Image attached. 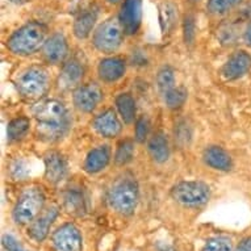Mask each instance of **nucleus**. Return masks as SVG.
I'll list each match as a JSON object with an SVG mask.
<instances>
[{"instance_id":"nucleus-32","label":"nucleus","mask_w":251,"mask_h":251,"mask_svg":"<svg viewBox=\"0 0 251 251\" xmlns=\"http://www.w3.org/2000/svg\"><path fill=\"white\" fill-rule=\"evenodd\" d=\"M195 37H196V25H195V19L192 16H187L184 20V41L185 44H194Z\"/></svg>"},{"instance_id":"nucleus-17","label":"nucleus","mask_w":251,"mask_h":251,"mask_svg":"<svg viewBox=\"0 0 251 251\" xmlns=\"http://www.w3.org/2000/svg\"><path fill=\"white\" fill-rule=\"evenodd\" d=\"M126 71V62L120 57L104 58L98 65V75L101 82L115 83L123 78Z\"/></svg>"},{"instance_id":"nucleus-33","label":"nucleus","mask_w":251,"mask_h":251,"mask_svg":"<svg viewBox=\"0 0 251 251\" xmlns=\"http://www.w3.org/2000/svg\"><path fill=\"white\" fill-rule=\"evenodd\" d=\"M1 243L7 251H26L24 247L21 246L20 243L17 242V239L11 234H4L3 235V239H1Z\"/></svg>"},{"instance_id":"nucleus-15","label":"nucleus","mask_w":251,"mask_h":251,"mask_svg":"<svg viewBox=\"0 0 251 251\" xmlns=\"http://www.w3.org/2000/svg\"><path fill=\"white\" fill-rule=\"evenodd\" d=\"M251 70V55L247 51L238 50L229 57L223 69L221 75L226 80H237L242 78Z\"/></svg>"},{"instance_id":"nucleus-23","label":"nucleus","mask_w":251,"mask_h":251,"mask_svg":"<svg viewBox=\"0 0 251 251\" xmlns=\"http://www.w3.org/2000/svg\"><path fill=\"white\" fill-rule=\"evenodd\" d=\"M116 109L119 112L120 117L123 120L124 123L129 125V124L134 123L136 120V113H137V107H136V100L128 92H124L120 94L115 100Z\"/></svg>"},{"instance_id":"nucleus-1","label":"nucleus","mask_w":251,"mask_h":251,"mask_svg":"<svg viewBox=\"0 0 251 251\" xmlns=\"http://www.w3.org/2000/svg\"><path fill=\"white\" fill-rule=\"evenodd\" d=\"M32 113L37 124L38 134L48 141H58L66 136L71 125L69 109L58 99L40 100Z\"/></svg>"},{"instance_id":"nucleus-30","label":"nucleus","mask_w":251,"mask_h":251,"mask_svg":"<svg viewBox=\"0 0 251 251\" xmlns=\"http://www.w3.org/2000/svg\"><path fill=\"white\" fill-rule=\"evenodd\" d=\"M241 0H208L206 8L210 13L214 15H221L227 11H230L233 7L238 4Z\"/></svg>"},{"instance_id":"nucleus-38","label":"nucleus","mask_w":251,"mask_h":251,"mask_svg":"<svg viewBox=\"0 0 251 251\" xmlns=\"http://www.w3.org/2000/svg\"><path fill=\"white\" fill-rule=\"evenodd\" d=\"M119 1H121V0H108V3H111V4H116Z\"/></svg>"},{"instance_id":"nucleus-22","label":"nucleus","mask_w":251,"mask_h":251,"mask_svg":"<svg viewBox=\"0 0 251 251\" xmlns=\"http://www.w3.org/2000/svg\"><path fill=\"white\" fill-rule=\"evenodd\" d=\"M63 206L65 209L75 216H82L86 212V196L82 188L71 187L63 192Z\"/></svg>"},{"instance_id":"nucleus-13","label":"nucleus","mask_w":251,"mask_h":251,"mask_svg":"<svg viewBox=\"0 0 251 251\" xmlns=\"http://www.w3.org/2000/svg\"><path fill=\"white\" fill-rule=\"evenodd\" d=\"M58 216H59V210H58L57 206H51L49 209L44 210L42 213L38 214L37 217L29 224L28 230H26L29 238L36 243L44 242L46 237L49 235L50 227L54 224V221L57 220Z\"/></svg>"},{"instance_id":"nucleus-12","label":"nucleus","mask_w":251,"mask_h":251,"mask_svg":"<svg viewBox=\"0 0 251 251\" xmlns=\"http://www.w3.org/2000/svg\"><path fill=\"white\" fill-rule=\"evenodd\" d=\"M42 57L50 65H59L65 63L69 57V44H67L66 37L62 33L57 32L53 33L45 41L42 46Z\"/></svg>"},{"instance_id":"nucleus-25","label":"nucleus","mask_w":251,"mask_h":251,"mask_svg":"<svg viewBox=\"0 0 251 251\" xmlns=\"http://www.w3.org/2000/svg\"><path fill=\"white\" fill-rule=\"evenodd\" d=\"M177 12L173 3H163L159 8V24H161L162 33H171L176 25Z\"/></svg>"},{"instance_id":"nucleus-9","label":"nucleus","mask_w":251,"mask_h":251,"mask_svg":"<svg viewBox=\"0 0 251 251\" xmlns=\"http://www.w3.org/2000/svg\"><path fill=\"white\" fill-rule=\"evenodd\" d=\"M103 91L96 83H84L74 90L73 101L78 111L92 113L103 100Z\"/></svg>"},{"instance_id":"nucleus-5","label":"nucleus","mask_w":251,"mask_h":251,"mask_svg":"<svg viewBox=\"0 0 251 251\" xmlns=\"http://www.w3.org/2000/svg\"><path fill=\"white\" fill-rule=\"evenodd\" d=\"M46 196L41 187L30 185L26 187L17 199L13 206L12 218L17 225H26L33 221L41 213L45 205Z\"/></svg>"},{"instance_id":"nucleus-31","label":"nucleus","mask_w":251,"mask_h":251,"mask_svg":"<svg viewBox=\"0 0 251 251\" xmlns=\"http://www.w3.org/2000/svg\"><path fill=\"white\" fill-rule=\"evenodd\" d=\"M149 132H150V121L146 116H141L136 121V129H134V140L138 144H144L149 138Z\"/></svg>"},{"instance_id":"nucleus-36","label":"nucleus","mask_w":251,"mask_h":251,"mask_svg":"<svg viewBox=\"0 0 251 251\" xmlns=\"http://www.w3.org/2000/svg\"><path fill=\"white\" fill-rule=\"evenodd\" d=\"M245 42L251 48V24L247 26L246 32H245Z\"/></svg>"},{"instance_id":"nucleus-29","label":"nucleus","mask_w":251,"mask_h":251,"mask_svg":"<svg viewBox=\"0 0 251 251\" xmlns=\"http://www.w3.org/2000/svg\"><path fill=\"white\" fill-rule=\"evenodd\" d=\"M201 251H233V242L227 237L217 235V237L208 239L204 243Z\"/></svg>"},{"instance_id":"nucleus-18","label":"nucleus","mask_w":251,"mask_h":251,"mask_svg":"<svg viewBox=\"0 0 251 251\" xmlns=\"http://www.w3.org/2000/svg\"><path fill=\"white\" fill-rule=\"evenodd\" d=\"M202 161L206 166L216 171L227 173L233 169V158L229 152L221 146L212 145L204 150L202 152Z\"/></svg>"},{"instance_id":"nucleus-6","label":"nucleus","mask_w":251,"mask_h":251,"mask_svg":"<svg viewBox=\"0 0 251 251\" xmlns=\"http://www.w3.org/2000/svg\"><path fill=\"white\" fill-rule=\"evenodd\" d=\"M171 198L183 206L199 208L209 201L210 187L200 180L179 181L171 190Z\"/></svg>"},{"instance_id":"nucleus-26","label":"nucleus","mask_w":251,"mask_h":251,"mask_svg":"<svg viewBox=\"0 0 251 251\" xmlns=\"http://www.w3.org/2000/svg\"><path fill=\"white\" fill-rule=\"evenodd\" d=\"M134 158V141L133 140H123L117 145L116 149L115 163L117 166H126L133 161Z\"/></svg>"},{"instance_id":"nucleus-24","label":"nucleus","mask_w":251,"mask_h":251,"mask_svg":"<svg viewBox=\"0 0 251 251\" xmlns=\"http://www.w3.org/2000/svg\"><path fill=\"white\" fill-rule=\"evenodd\" d=\"M30 129V120L25 116L11 120L7 126V137L9 142L23 140Z\"/></svg>"},{"instance_id":"nucleus-7","label":"nucleus","mask_w":251,"mask_h":251,"mask_svg":"<svg viewBox=\"0 0 251 251\" xmlns=\"http://www.w3.org/2000/svg\"><path fill=\"white\" fill-rule=\"evenodd\" d=\"M124 36L125 33L119 17H109L94 32L92 44L100 53L113 54L123 45Z\"/></svg>"},{"instance_id":"nucleus-34","label":"nucleus","mask_w":251,"mask_h":251,"mask_svg":"<svg viewBox=\"0 0 251 251\" xmlns=\"http://www.w3.org/2000/svg\"><path fill=\"white\" fill-rule=\"evenodd\" d=\"M11 174L15 179H21V177L26 176L28 174V170H26V166L23 161H15L11 165Z\"/></svg>"},{"instance_id":"nucleus-28","label":"nucleus","mask_w":251,"mask_h":251,"mask_svg":"<svg viewBox=\"0 0 251 251\" xmlns=\"http://www.w3.org/2000/svg\"><path fill=\"white\" fill-rule=\"evenodd\" d=\"M165 96L166 105L170 109H177L184 105L185 100H187V91L181 87H174L173 90H170Z\"/></svg>"},{"instance_id":"nucleus-37","label":"nucleus","mask_w":251,"mask_h":251,"mask_svg":"<svg viewBox=\"0 0 251 251\" xmlns=\"http://www.w3.org/2000/svg\"><path fill=\"white\" fill-rule=\"evenodd\" d=\"M161 251H176V250H175V247L173 246H165Z\"/></svg>"},{"instance_id":"nucleus-16","label":"nucleus","mask_w":251,"mask_h":251,"mask_svg":"<svg viewBox=\"0 0 251 251\" xmlns=\"http://www.w3.org/2000/svg\"><path fill=\"white\" fill-rule=\"evenodd\" d=\"M45 165V179L51 184H58L66 179L69 166L65 156L59 151H49L44 156Z\"/></svg>"},{"instance_id":"nucleus-4","label":"nucleus","mask_w":251,"mask_h":251,"mask_svg":"<svg viewBox=\"0 0 251 251\" xmlns=\"http://www.w3.org/2000/svg\"><path fill=\"white\" fill-rule=\"evenodd\" d=\"M140 190L134 177L125 176L112 185L108 192V204L116 213L130 216L138 204Z\"/></svg>"},{"instance_id":"nucleus-2","label":"nucleus","mask_w":251,"mask_h":251,"mask_svg":"<svg viewBox=\"0 0 251 251\" xmlns=\"http://www.w3.org/2000/svg\"><path fill=\"white\" fill-rule=\"evenodd\" d=\"M46 26L41 23L30 21L13 32L7 40V48L15 55L28 57L42 49L46 38Z\"/></svg>"},{"instance_id":"nucleus-35","label":"nucleus","mask_w":251,"mask_h":251,"mask_svg":"<svg viewBox=\"0 0 251 251\" xmlns=\"http://www.w3.org/2000/svg\"><path fill=\"white\" fill-rule=\"evenodd\" d=\"M235 251H251V237L243 238L242 241L238 243V246H237Z\"/></svg>"},{"instance_id":"nucleus-11","label":"nucleus","mask_w":251,"mask_h":251,"mask_svg":"<svg viewBox=\"0 0 251 251\" xmlns=\"http://www.w3.org/2000/svg\"><path fill=\"white\" fill-rule=\"evenodd\" d=\"M117 17L124 33L128 36L136 34L142 23V0H124Z\"/></svg>"},{"instance_id":"nucleus-3","label":"nucleus","mask_w":251,"mask_h":251,"mask_svg":"<svg viewBox=\"0 0 251 251\" xmlns=\"http://www.w3.org/2000/svg\"><path fill=\"white\" fill-rule=\"evenodd\" d=\"M16 88L19 95L26 101L41 100L50 87V76L41 66H30L17 76Z\"/></svg>"},{"instance_id":"nucleus-8","label":"nucleus","mask_w":251,"mask_h":251,"mask_svg":"<svg viewBox=\"0 0 251 251\" xmlns=\"http://www.w3.org/2000/svg\"><path fill=\"white\" fill-rule=\"evenodd\" d=\"M51 247L53 251H82L83 239L80 230L75 224H63L51 235Z\"/></svg>"},{"instance_id":"nucleus-21","label":"nucleus","mask_w":251,"mask_h":251,"mask_svg":"<svg viewBox=\"0 0 251 251\" xmlns=\"http://www.w3.org/2000/svg\"><path fill=\"white\" fill-rule=\"evenodd\" d=\"M148 151L150 158L155 163H166L171 154L167 137L163 133H155L154 136L150 137L148 141Z\"/></svg>"},{"instance_id":"nucleus-10","label":"nucleus","mask_w":251,"mask_h":251,"mask_svg":"<svg viewBox=\"0 0 251 251\" xmlns=\"http://www.w3.org/2000/svg\"><path fill=\"white\" fill-rule=\"evenodd\" d=\"M86 74V63L79 57H71L62 66L58 78V88L62 91L75 90L80 86Z\"/></svg>"},{"instance_id":"nucleus-27","label":"nucleus","mask_w":251,"mask_h":251,"mask_svg":"<svg viewBox=\"0 0 251 251\" xmlns=\"http://www.w3.org/2000/svg\"><path fill=\"white\" fill-rule=\"evenodd\" d=\"M156 87L162 95H166L170 90L175 87V73L173 67L163 66L156 74Z\"/></svg>"},{"instance_id":"nucleus-20","label":"nucleus","mask_w":251,"mask_h":251,"mask_svg":"<svg viewBox=\"0 0 251 251\" xmlns=\"http://www.w3.org/2000/svg\"><path fill=\"white\" fill-rule=\"evenodd\" d=\"M98 16H99V11L95 7H90L79 13L75 19L74 28H73L75 37L78 40H86L87 37H90V34L95 28Z\"/></svg>"},{"instance_id":"nucleus-14","label":"nucleus","mask_w":251,"mask_h":251,"mask_svg":"<svg viewBox=\"0 0 251 251\" xmlns=\"http://www.w3.org/2000/svg\"><path fill=\"white\" fill-rule=\"evenodd\" d=\"M92 128L104 138H116L123 132V123L115 109H105L92 121Z\"/></svg>"},{"instance_id":"nucleus-19","label":"nucleus","mask_w":251,"mask_h":251,"mask_svg":"<svg viewBox=\"0 0 251 251\" xmlns=\"http://www.w3.org/2000/svg\"><path fill=\"white\" fill-rule=\"evenodd\" d=\"M109 162H111V149L107 145H101L92 149L87 154L83 163V170L90 175H96L107 169Z\"/></svg>"}]
</instances>
